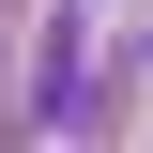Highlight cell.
<instances>
[{
	"label": "cell",
	"mask_w": 153,
	"mask_h": 153,
	"mask_svg": "<svg viewBox=\"0 0 153 153\" xmlns=\"http://www.w3.org/2000/svg\"><path fill=\"white\" fill-rule=\"evenodd\" d=\"M31 123H46V138H92V123H107L92 46H76V31H46V61H31Z\"/></svg>",
	"instance_id": "6da1fadb"
}]
</instances>
